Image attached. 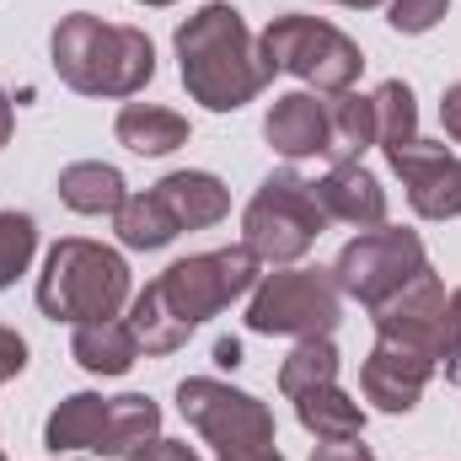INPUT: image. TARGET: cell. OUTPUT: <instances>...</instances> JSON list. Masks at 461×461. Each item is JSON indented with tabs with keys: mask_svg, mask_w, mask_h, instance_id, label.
Returning a JSON list of instances; mask_svg holds the SVG:
<instances>
[{
	"mask_svg": "<svg viewBox=\"0 0 461 461\" xmlns=\"http://www.w3.org/2000/svg\"><path fill=\"white\" fill-rule=\"evenodd\" d=\"M258 285V258L252 247H221V252H194L183 263H172L167 274H156L134 306H129V328L145 354H177L194 339L199 322L221 317L230 301H241Z\"/></svg>",
	"mask_w": 461,
	"mask_h": 461,
	"instance_id": "obj_1",
	"label": "cell"
},
{
	"mask_svg": "<svg viewBox=\"0 0 461 461\" xmlns=\"http://www.w3.org/2000/svg\"><path fill=\"white\" fill-rule=\"evenodd\" d=\"M177 70L194 103H204L210 113H236L247 108L274 76L258 54V38L247 32L241 11H230L226 0L199 5L183 27H177Z\"/></svg>",
	"mask_w": 461,
	"mask_h": 461,
	"instance_id": "obj_2",
	"label": "cell"
},
{
	"mask_svg": "<svg viewBox=\"0 0 461 461\" xmlns=\"http://www.w3.org/2000/svg\"><path fill=\"white\" fill-rule=\"evenodd\" d=\"M54 70L81 97H134L156 81V49L140 27L103 22L92 11H70L54 38Z\"/></svg>",
	"mask_w": 461,
	"mask_h": 461,
	"instance_id": "obj_3",
	"label": "cell"
},
{
	"mask_svg": "<svg viewBox=\"0 0 461 461\" xmlns=\"http://www.w3.org/2000/svg\"><path fill=\"white\" fill-rule=\"evenodd\" d=\"M129 306V263L123 252L86 241V236H65L54 241L43 274H38V312L49 322H103Z\"/></svg>",
	"mask_w": 461,
	"mask_h": 461,
	"instance_id": "obj_4",
	"label": "cell"
},
{
	"mask_svg": "<svg viewBox=\"0 0 461 461\" xmlns=\"http://www.w3.org/2000/svg\"><path fill=\"white\" fill-rule=\"evenodd\" d=\"M328 230V210L317 199V183L301 172H268L241 215V247H252L258 263H295L312 252V241Z\"/></svg>",
	"mask_w": 461,
	"mask_h": 461,
	"instance_id": "obj_5",
	"label": "cell"
},
{
	"mask_svg": "<svg viewBox=\"0 0 461 461\" xmlns=\"http://www.w3.org/2000/svg\"><path fill=\"white\" fill-rule=\"evenodd\" d=\"M258 54L268 65V76H295L306 86H317L322 97L328 92H348L365 70V54L359 43L348 38L344 27L322 22V16H274L258 38Z\"/></svg>",
	"mask_w": 461,
	"mask_h": 461,
	"instance_id": "obj_6",
	"label": "cell"
},
{
	"mask_svg": "<svg viewBox=\"0 0 461 461\" xmlns=\"http://www.w3.org/2000/svg\"><path fill=\"white\" fill-rule=\"evenodd\" d=\"M344 322V290L333 268H279L252 285L247 328L263 339H333Z\"/></svg>",
	"mask_w": 461,
	"mask_h": 461,
	"instance_id": "obj_7",
	"label": "cell"
},
{
	"mask_svg": "<svg viewBox=\"0 0 461 461\" xmlns=\"http://www.w3.org/2000/svg\"><path fill=\"white\" fill-rule=\"evenodd\" d=\"M419 268H429V258H424V241H419V230H402V226H375L365 230V236H354L344 252H339V263H333V279H339V290L354 295L359 306H381V301H392Z\"/></svg>",
	"mask_w": 461,
	"mask_h": 461,
	"instance_id": "obj_8",
	"label": "cell"
},
{
	"mask_svg": "<svg viewBox=\"0 0 461 461\" xmlns=\"http://www.w3.org/2000/svg\"><path fill=\"white\" fill-rule=\"evenodd\" d=\"M177 408H183V419H188L215 451L274 446V413H268V402H258L252 392H236L226 381L188 375V381L177 386Z\"/></svg>",
	"mask_w": 461,
	"mask_h": 461,
	"instance_id": "obj_9",
	"label": "cell"
},
{
	"mask_svg": "<svg viewBox=\"0 0 461 461\" xmlns=\"http://www.w3.org/2000/svg\"><path fill=\"white\" fill-rule=\"evenodd\" d=\"M386 161L402 177L413 215H424V221H456L461 215V156L451 145L408 140V145L386 150Z\"/></svg>",
	"mask_w": 461,
	"mask_h": 461,
	"instance_id": "obj_10",
	"label": "cell"
},
{
	"mask_svg": "<svg viewBox=\"0 0 461 461\" xmlns=\"http://www.w3.org/2000/svg\"><path fill=\"white\" fill-rule=\"evenodd\" d=\"M429 381H435V354L397 339H375V348L359 365V392L381 413H413Z\"/></svg>",
	"mask_w": 461,
	"mask_h": 461,
	"instance_id": "obj_11",
	"label": "cell"
},
{
	"mask_svg": "<svg viewBox=\"0 0 461 461\" xmlns=\"http://www.w3.org/2000/svg\"><path fill=\"white\" fill-rule=\"evenodd\" d=\"M440 312H446V285L435 268H419L392 301H381L370 312L375 339H397V344H419L435 354V333H440Z\"/></svg>",
	"mask_w": 461,
	"mask_h": 461,
	"instance_id": "obj_12",
	"label": "cell"
},
{
	"mask_svg": "<svg viewBox=\"0 0 461 461\" xmlns=\"http://www.w3.org/2000/svg\"><path fill=\"white\" fill-rule=\"evenodd\" d=\"M263 140L285 161L328 156V97L322 92H285V97H274V108L263 118Z\"/></svg>",
	"mask_w": 461,
	"mask_h": 461,
	"instance_id": "obj_13",
	"label": "cell"
},
{
	"mask_svg": "<svg viewBox=\"0 0 461 461\" xmlns=\"http://www.w3.org/2000/svg\"><path fill=\"white\" fill-rule=\"evenodd\" d=\"M150 194L177 221V230H210L230 215V188L215 172H167Z\"/></svg>",
	"mask_w": 461,
	"mask_h": 461,
	"instance_id": "obj_14",
	"label": "cell"
},
{
	"mask_svg": "<svg viewBox=\"0 0 461 461\" xmlns=\"http://www.w3.org/2000/svg\"><path fill=\"white\" fill-rule=\"evenodd\" d=\"M317 199H322L328 221H344V226H359V230L386 226V188H381V177L365 172L359 161L333 167V172L317 183Z\"/></svg>",
	"mask_w": 461,
	"mask_h": 461,
	"instance_id": "obj_15",
	"label": "cell"
},
{
	"mask_svg": "<svg viewBox=\"0 0 461 461\" xmlns=\"http://www.w3.org/2000/svg\"><path fill=\"white\" fill-rule=\"evenodd\" d=\"M161 435V408L145 392H123V397H103V419H97V456H134L140 446H150Z\"/></svg>",
	"mask_w": 461,
	"mask_h": 461,
	"instance_id": "obj_16",
	"label": "cell"
},
{
	"mask_svg": "<svg viewBox=\"0 0 461 461\" xmlns=\"http://www.w3.org/2000/svg\"><path fill=\"white\" fill-rule=\"evenodd\" d=\"M113 134L134 156H172L177 145H188V118L161 103H123Z\"/></svg>",
	"mask_w": 461,
	"mask_h": 461,
	"instance_id": "obj_17",
	"label": "cell"
},
{
	"mask_svg": "<svg viewBox=\"0 0 461 461\" xmlns=\"http://www.w3.org/2000/svg\"><path fill=\"white\" fill-rule=\"evenodd\" d=\"M70 354H76V365L92 370V375H123V370L140 359V339H134L129 322L103 317V322H81V328H76Z\"/></svg>",
	"mask_w": 461,
	"mask_h": 461,
	"instance_id": "obj_18",
	"label": "cell"
},
{
	"mask_svg": "<svg viewBox=\"0 0 461 461\" xmlns=\"http://www.w3.org/2000/svg\"><path fill=\"white\" fill-rule=\"evenodd\" d=\"M59 199L76 215H118L123 210V172L108 161H70L59 172Z\"/></svg>",
	"mask_w": 461,
	"mask_h": 461,
	"instance_id": "obj_19",
	"label": "cell"
},
{
	"mask_svg": "<svg viewBox=\"0 0 461 461\" xmlns=\"http://www.w3.org/2000/svg\"><path fill=\"white\" fill-rule=\"evenodd\" d=\"M375 145V103L359 92H328V161L348 167Z\"/></svg>",
	"mask_w": 461,
	"mask_h": 461,
	"instance_id": "obj_20",
	"label": "cell"
},
{
	"mask_svg": "<svg viewBox=\"0 0 461 461\" xmlns=\"http://www.w3.org/2000/svg\"><path fill=\"white\" fill-rule=\"evenodd\" d=\"M290 402H295V419L317 440H359L365 435V408L348 392H339V381L333 386H312V392H301Z\"/></svg>",
	"mask_w": 461,
	"mask_h": 461,
	"instance_id": "obj_21",
	"label": "cell"
},
{
	"mask_svg": "<svg viewBox=\"0 0 461 461\" xmlns=\"http://www.w3.org/2000/svg\"><path fill=\"white\" fill-rule=\"evenodd\" d=\"M339 348L333 339H301V344L285 354V365H279V392L285 397H301V392H312V386H333L339 381Z\"/></svg>",
	"mask_w": 461,
	"mask_h": 461,
	"instance_id": "obj_22",
	"label": "cell"
},
{
	"mask_svg": "<svg viewBox=\"0 0 461 461\" xmlns=\"http://www.w3.org/2000/svg\"><path fill=\"white\" fill-rule=\"evenodd\" d=\"M113 226H118V241L134 247V252H161V247L177 236V221L161 210L156 194H134V199H123V210L113 215Z\"/></svg>",
	"mask_w": 461,
	"mask_h": 461,
	"instance_id": "obj_23",
	"label": "cell"
},
{
	"mask_svg": "<svg viewBox=\"0 0 461 461\" xmlns=\"http://www.w3.org/2000/svg\"><path fill=\"white\" fill-rule=\"evenodd\" d=\"M370 103H375V145L381 150H397V145L419 140V108H413L408 81H381L370 92Z\"/></svg>",
	"mask_w": 461,
	"mask_h": 461,
	"instance_id": "obj_24",
	"label": "cell"
},
{
	"mask_svg": "<svg viewBox=\"0 0 461 461\" xmlns=\"http://www.w3.org/2000/svg\"><path fill=\"white\" fill-rule=\"evenodd\" d=\"M32 252H38V226H32V215L0 210V290H11L16 274H27Z\"/></svg>",
	"mask_w": 461,
	"mask_h": 461,
	"instance_id": "obj_25",
	"label": "cell"
},
{
	"mask_svg": "<svg viewBox=\"0 0 461 461\" xmlns=\"http://www.w3.org/2000/svg\"><path fill=\"white\" fill-rule=\"evenodd\" d=\"M435 370L446 381H461V290L446 295V312H440V333H435Z\"/></svg>",
	"mask_w": 461,
	"mask_h": 461,
	"instance_id": "obj_26",
	"label": "cell"
},
{
	"mask_svg": "<svg viewBox=\"0 0 461 461\" xmlns=\"http://www.w3.org/2000/svg\"><path fill=\"white\" fill-rule=\"evenodd\" d=\"M446 11H451V0H392L386 22H392V32H402V38H419V32L440 27Z\"/></svg>",
	"mask_w": 461,
	"mask_h": 461,
	"instance_id": "obj_27",
	"label": "cell"
},
{
	"mask_svg": "<svg viewBox=\"0 0 461 461\" xmlns=\"http://www.w3.org/2000/svg\"><path fill=\"white\" fill-rule=\"evenodd\" d=\"M27 370V339L16 328H0V381H16Z\"/></svg>",
	"mask_w": 461,
	"mask_h": 461,
	"instance_id": "obj_28",
	"label": "cell"
},
{
	"mask_svg": "<svg viewBox=\"0 0 461 461\" xmlns=\"http://www.w3.org/2000/svg\"><path fill=\"white\" fill-rule=\"evenodd\" d=\"M312 461H375L370 456V446H359V440H322Z\"/></svg>",
	"mask_w": 461,
	"mask_h": 461,
	"instance_id": "obj_29",
	"label": "cell"
},
{
	"mask_svg": "<svg viewBox=\"0 0 461 461\" xmlns=\"http://www.w3.org/2000/svg\"><path fill=\"white\" fill-rule=\"evenodd\" d=\"M129 461H199V456H194L188 446H177V440H161V435H156L150 446H140Z\"/></svg>",
	"mask_w": 461,
	"mask_h": 461,
	"instance_id": "obj_30",
	"label": "cell"
},
{
	"mask_svg": "<svg viewBox=\"0 0 461 461\" xmlns=\"http://www.w3.org/2000/svg\"><path fill=\"white\" fill-rule=\"evenodd\" d=\"M440 123H446V134L461 145V81L446 86V97H440Z\"/></svg>",
	"mask_w": 461,
	"mask_h": 461,
	"instance_id": "obj_31",
	"label": "cell"
},
{
	"mask_svg": "<svg viewBox=\"0 0 461 461\" xmlns=\"http://www.w3.org/2000/svg\"><path fill=\"white\" fill-rule=\"evenodd\" d=\"M221 461H285L279 446H247V451H221Z\"/></svg>",
	"mask_w": 461,
	"mask_h": 461,
	"instance_id": "obj_32",
	"label": "cell"
},
{
	"mask_svg": "<svg viewBox=\"0 0 461 461\" xmlns=\"http://www.w3.org/2000/svg\"><path fill=\"white\" fill-rule=\"evenodd\" d=\"M215 365L236 370V365H241V344H236V339H221V344H215Z\"/></svg>",
	"mask_w": 461,
	"mask_h": 461,
	"instance_id": "obj_33",
	"label": "cell"
},
{
	"mask_svg": "<svg viewBox=\"0 0 461 461\" xmlns=\"http://www.w3.org/2000/svg\"><path fill=\"white\" fill-rule=\"evenodd\" d=\"M11 123H16V113H11V97L0 92V145L11 140Z\"/></svg>",
	"mask_w": 461,
	"mask_h": 461,
	"instance_id": "obj_34",
	"label": "cell"
},
{
	"mask_svg": "<svg viewBox=\"0 0 461 461\" xmlns=\"http://www.w3.org/2000/svg\"><path fill=\"white\" fill-rule=\"evenodd\" d=\"M339 5H354V11H375L381 0H339Z\"/></svg>",
	"mask_w": 461,
	"mask_h": 461,
	"instance_id": "obj_35",
	"label": "cell"
},
{
	"mask_svg": "<svg viewBox=\"0 0 461 461\" xmlns=\"http://www.w3.org/2000/svg\"><path fill=\"white\" fill-rule=\"evenodd\" d=\"M140 5H177V0H140Z\"/></svg>",
	"mask_w": 461,
	"mask_h": 461,
	"instance_id": "obj_36",
	"label": "cell"
},
{
	"mask_svg": "<svg viewBox=\"0 0 461 461\" xmlns=\"http://www.w3.org/2000/svg\"><path fill=\"white\" fill-rule=\"evenodd\" d=\"M0 461H5V451H0Z\"/></svg>",
	"mask_w": 461,
	"mask_h": 461,
	"instance_id": "obj_37",
	"label": "cell"
}]
</instances>
